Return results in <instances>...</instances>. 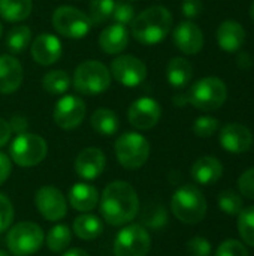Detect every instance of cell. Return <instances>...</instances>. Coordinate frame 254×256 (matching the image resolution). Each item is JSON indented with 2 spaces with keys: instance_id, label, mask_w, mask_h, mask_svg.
<instances>
[{
  "instance_id": "cell-1",
  "label": "cell",
  "mask_w": 254,
  "mask_h": 256,
  "mask_svg": "<svg viewBox=\"0 0 254 256\" xmlns=\"http://www.w3.org/2000/svg\"><path fill=\"white\" fill-rule=\"evenodd\" d=\"M139 210L138 194L127 182L109 183L100 198V213L109 225H124L130 222Z\"/></svg>"
},
{
  "instance_id": "cell-2",
  "label": "cell",
  "mask_w": 254,
  "mask_h": 256,
  "mask_svg": "<svg viewBox=\"0 0 254 256\" xmlns=\"http://www.w3.org/2000/svg\"><path fill=\"white\" fill-rule=\"evenodd\" d=\"M172 14L168 8L156 4L135 15L132 21L133 38L144 45H156L166 39L172 28Z\"/></svg>"
},
{
  "instance_id": "cell-3",
  "label": "cell",
  "mask_w": 254,
  "mask_h": 256,
  "mask_svg": "<svg viewBox=\"0 0 254 256\" xmlns=\"http://www.w3.org/2000/svg\"><path fill=\"white\" fill-rule=\"evenodd\" d=\"M207 198L202 190L193 184L181 186L175 190L171 200V210L174 216L187 225H196L204 220L207 214Z\"/></svg>"
},
{
  "instance_id": "cell-4",
  "label": "cell",
  "mask_w": 254,
  "mask_h": 256,
  "mask_svg": "<svg viewBox=\"0 0 254 256\" xmlns=\"http://www.w3.org/2000/svg\"><path fill=\"white\" fill-rule=\"evenodd\" d=\"M111 86L109 69L97 60H85L75 69L73 87L79 94L96 96L106 92Z\"/></svg>"
},
{
  "instance_id": "cell-5",
  "label": "cell",
  "mask_w": 254,
  "mask_h": 256,
  "mask_svg": "<svg viewBox=\"0 0 254 256\" xmlns=\"http://www.w3.org/2000/svg\"><path fill=\"white\" fill-rule=\"evenodd\" d=\"M228 99V87L223 80L217 76H207L196 81L189 93L187 100L196 110L201 111H216Z\"/></svg>"
},
{
  "instance_id": "cell-6",
  "label": "cell",
  "mask_w": 254,
  "mask_h": 256,
  "mask_svg": "<svg viewBox=\"0 0 254 256\" xmlns=\"http://www.w3.org/2000/svg\"><path fill=\"white\" fill-rule=\"evenodd\" d=\"M115 156L126 170H138L150 158V142L138 132H124L115 141Z\"/></svg>"
},
{
  "instance_id": "cell-7",
  "label": "cell",
  "mask_w": 254,
  "mask_h": 256,
  "mask_svg": "<svg viewBox=\"0 0 254 256\" xmlns=\"http://www.w3.org/2000/svg\"><path fill=\"white\" fill-rule=\"evenodd\" d=\"M10 158L12 160L22 168H30L39 165L48 153L46 141L34 134H19L10 144Z\"/></svg>"
},
{
  "instance_id": "cell-8",
  "label": "cell",
  "mask_w": 254,
  "mask_h": 256,
  "mask_svg": "<svg viewBox=\"0 0 254 256\" xmlns=\"http://www.w3.org/2000/svg\"><path fill=\"white\" fill-rule=\"evenodd\" d=\"M52 27L63 38L82 39L90 33L93 24L82 10L73 6H60L52 14Z\"/></svg>"
},
{
  "instance_id": "cell-9",
  "label": "cell",
  "mask_w": 254,
  "mask_h": 256,
  "mask_svg": "<svg viewBox=\"0 0 254 256\" xmlns=\"http://www.w3.org/2000/svg\"><path fill=\"white\" fill-rule=\"evenodd\" d=\"M45 240L43 231L33 222L16 224L7 234L6 243L10 254L15 256H27L37 252Z\"/></svg>"
},
{
  "instance_id": "cell-10",
  "label": "cell",
  "mask_w": 254,
  "mask_h": 256,
  "mask_svg": "<svg viewBox=\"0 0 254 256\" xmlns=\"http://www.w3.org/2000/svg\"><path fill=\"white\" fill-rule=\"evenodd\" d=\"M151 248V238L141 225H129L123 228L114 242L115 256H147Z\"/></svg>"
},
{
  "instance_id": "cell-11",
  "label": "cell",
  "mask_w": 254,
  "mask_h": 256,
  "mask_svg": "<svg viewBox=\"0 0 254 256\" xmlns=\"http://www.w3.org/2000/svg\"><path fill=\"white\" fill-rule=\"evenodd\" d=\"M111 75L124 87H138L147 78V66L141 58L124 54L112 60Z\"/></svg>"
},
{
  "instance_id": "cell-12",
  "label": "cell",
  "mask_w": 254,
  "mask_h": 256,
  "mask_svg": "<svg viewBox=\"0 0 254 256\" xmlns=\"http://www.w3.org/2000/svg\"><path fill=\"white\" fill-rule=\"evenodd\" d=\"M87 106L79 96L64 94L54 106V122L58 128L64 130H72L78 128L85 118Z\"/></svg>"
},
{
  "instance_id": "cell-13",
  "label": "cell",
  "mask_w": 254,
  "mask_h": 256,
  "mask_svg": "<svg viewBox=\"0 0 254 256\" xmlns=\"http://www.w3.org/2000/svg\"><path fill=\"white\" fill-rule=\"evenodd\" d=\"M162 117V108L153 98H139L130 104L127 111L129 123L138 130L153 129Z\"/></svg>"
},
{
  "instance_id": "cell-14",
  "label": "cell",
  "mask_w": 254,
  "mask_h": 256,
  "mask_svg": "<svg viewBox=\"0 0 254 256\" xmlns=\"http://www.w3.org/2000/svg\"><path fill=\"white\" fill-rule=\"evenodd\" d=\"M34 204L39 213L51 222H57L66 216L67 204L63 194L54 186H42L34 196Z\"/></svg>"
},
{
  "instance_id": "cell-15",
  "label": "cell",
  "mask_w": 254,
  "mask_h": 256,
  "mask_svg": "<svg viewBox=\"0 0 254 256\" xmlns=\"http://www.w3.org/2000/svg\"><path fill=\"white\" fill-rule=\"evenodd\" d=\"M220 146L234 154L246 153L253 146V134L252 130L240 123H228L222 128L219 134Z\"/></svg>"
},
{
  "instance_id": "cell-16",
  "label": "cell",
  "mask_w": 254,
  "mask_h": 256,
  "mask_svg": "<svg viewBox=\"0 0 254 256\" xmlns=\"http://www.w3.org/2000/svg\"><path fill=\"white\" fill-rule=\"evenodd\" d=\"M31 57L37 64L51 66L57 63L63 56L61 40L52 33H40L31 42Z\"/></svg>"
},
{
  "instance_id": "cell-17",
  "label": "cell",
  "mask_w": 254,
  "mask_h": 256,
  "mask_svg": "<svg viewBox=\"0 0 254 256\" xmlns=\"http://www.w3.org/2000/svg\"><path fill=\"white\" fill-rule=\"evenodd\" d=\"M174 44L175 46L187 54L195 56L198 54L204 46V33L202 30L192 21H183L180 22L174 30Z\"/></svg>"
},
{
  "instance_id": "cell-18",
  "label": "cell",
  "mask_w": 254,
  "mask_h": 256,
  "mask_svg": "<svg viewBox=\"0 0 254 256\" xmlns=\"http://www.w3.org/2000/svg\"><path fill=\"white\" fill-rule=\"evenodd\" d=\"M106 165V158L100 148L88 147L84 148L75 160V171L84 180H94L97 178Z\"/></svg>"
},
{
  "instance_id": "cell-19",
  "label": "cell",
  "mask_w": 254,
  "mask_h": 256,
  "mask_svg": "<svg viewBox=\"0 0 254 256\" xmlns=\"http://www.w3.org/2000/svg\"><path fill=\"white\" fill-rule=\"evenodd\" d=\"M24 80L21 63L10 54L0 56V93L10 94L16 92Z\"/></svg>"
},
{
  "instance_id": "cell-20",
  "label": "cell",
  "mask_w": 254,
  "mask_h": 256,
  "mask_svg": "<svg viewBox=\"0 0 254 256\" xmlns=\"http://www.w3.org/2000/svg\"><path fill=\"white\" fill-rule=\"evenodd\" d=\"M130 33L126 26L114 22L106 26L99 34V46L105 54H120L129 45Z\"/></svg>"
},
{
  "instance_id": "cell-21",
  "label": "cell",
  "mask_w": 254,
  "mask_h": 256,
  "mask_svg": "<svg viewBox=\"0 0 254 256\" xmlns=\"http://www.w3.org/2000/svg\"><path fill=\"white\" fill-rule=\"evenodd\" d=\"M217 42L223 51L237 52L246 42V30L238 21H223L217 30Z\"/></svg>"
},
{
  "instance_id": "cell-22",
  "label": "cell",
  "mask_w": 254,
  "mask_h": 256,
  "mask_svg": "<svg viewBox=\"0 0 254 256\" xmlns=\"http://www.w3.org/2000/svg\"><path fill=\"white\" fill-rule=\"evenodd\" d=\"M223 176V165L214 156L199 158L192 166V177L196 183L202 186H210L217 183Z\"/></svg>"
},
{
  "instance_id": "cell-23",
  "label": "cell",
  "mask_w": 254,
  "mask_h": 256,
  "mask_svg": "<svg viewBox=\"0 0 254 256\" xmlns=\"http://www.w3.org/2000/svg\"><path fill=\"white\" fill-rule=\"evenodd\" d=\"M99 200H100L99 192L93 184L76 183L69 190V202H70V206L75 210L82 212V213L91 212L97 206Z\"/></svg>"
},
{
  "instance_id": "cell-24",
  "label": "cell",
  "mask_w": 254,
  "mask_h": 256,
  "mask_svg": "<svg viewBox=\"0 0 254 256\" xmlns=\"http://www.w3.org/2000/svg\"><path fill=\"white\" fill-rule=\"evenodd\" d=\"M168 82L175 88L186 87L193 78V66L184 57H174L169 60L166 68Z\"/></svg>"
},
{
  "instance_id": "cell-25",
  "label": "cell",
  "mask_w": 254,
  "mask_h": 256,
  "mask_svg": "<svg viewBox=\"0 0 254 256\" xmlns=\"http://www.w3.org/2000/svg\"><path fill=\"white\" fill-rule=\"evenodd\" d=\"M90 123H91V128L97 134L106 135V136H111V135L117 134L118 129H120L118 116L112 110H108V108H97L91 114Z\"/></svg>"
},
{
  "instance_id": "cell-26",
  "label": "cell",
  "mask_w": 254,
  "mask_h": 256,
  "mask_svg": "<svg viewBox=\"0 0 254 256\" xmlns=\"http://www.w3.org/2000/svg\"><path fill=\"white\" fill-rule=\"evenodd\" d=\"M31 0H0V16L9 22H19L30 16Z\"/></svg>"
},
{
  "instance_id": "cell-27",
  "label": "cell",
  "mask_w": 254,
  "mask_h": 256,
  "mask_svg": "<svg viewBox=\"0 0 254 256\" xmlns=\"http://www.w3.org/2000/svg\"><path fill=\"white\" fill-rule=\"evenodd\" d=\"M103 231V224L97 216L82 214L78 216L73 222V232L81 240H94Z\"/></svg>"
},
{
  "instance_id": "cell-28",
  "label": "cell",
  "mask_w": 254,
  "mask_h": 256,
  "mask_svg": "<svg viewBox=\"0 0 254 256\" xmlns=\"http://www.w3.org/2000/svg\"><path fill=\"white\" fill-rule=\"evenodd\" d=\"M42 87L46 93L52 96L64 94L70 87V75L61 69L49 70L42 78Z\"/></svg>"
},
{
  "instance_id": "cell-29",
  "label": "cell",
  "mask_w": 254,
  "mask_h": 256,
  "mask_svg": "<svg viewBox=\"0 0 254 256\" xmlns=\"http://www.w3.org/2000/svg\"><path fill=\"white\" fill-rule=\"evenodd\" d=\"M31 42V30L27 26H15L6 36V48L12 54H19L28 48Z\"/></svg>"
},
{
  "instance_id": "cell-30",
  "label": "cell",
  "mask_w": 254,
  "mask_h": 256,
  "mask_svg": "<svg viewBox=\"0 0 254 256\" xmlns=\"http://www.w3.org/2000/svg\"><path fill=\"white\" fill-rule=\"evenodd\" d=\"M217 202H219L220 210L223 213L229 214V216H238L243 212V208H244L243 195H240L238 192H235L232 189L222 190L219 194Z\"/></svg>"
},
{
  "instance_id": "cell-31",
  "label": "cell",
  "mask_w": 254,
  "mask_h": 256,
  "mask_svg": "<svg viewBox=\"0 0 254 256\" xmlns=\"http://www.w3.org/2000/svg\"><path fill=\"white\" fill-rule=\"evenodd\" d=\"M72 242V232L66 225H55L46 236V246L52 252H63Z\"/></svg>"
},
{
  "instance_id": "cell-32",
  "label": "cell",
  "mask_w": 254,
  "mask_h": 256,
  "mask_svg": "<svg viewBox=\"0 0 254 256\" xmlns=\"http://www.w3.org/2000/svg\"><path fill=\"white\" fill-rule=\"evenodd\" d=\"M115 0H90L88 18L93 26H99L112 16Z\"/></svg>"
},
{
  "instance_id": "cell-33",
  "label": "cell",
  "mask_w": 254,
  "mask_h": 256,
  "mask_svg": "<svg viewBox=\"0 0 254 256\" xmlns=\"http://www.w3.org/2000/svg\"><path fill=\"white\" fill-rule=\"evenodd\" d=\"M238 231L244 244L254 248V206L243 208L238 214Z\"/></svg>"
},
{
  "instance_id": "cell-34",
  "label": "cell",
  "mask_w": 254,
  "mask_h": 256,
  "mask_svg": "<svg viewBox=\"0 0 254 256\" xmlns=\"http://www.w3.org/2000/svg\"><path fill=\"white\" fill-rule=\"evenodd\" d=\"M219 120L211 116L198 117L193 123V132L199 138H210L219 130Z\"/></svg>"
},
{
  "instance_id": "cell-35",
  "label": "cell",
  "mask_w": 254,
  "mask_h": 256,
  "mask_svg": "<svg viewBox=\"0 0 254 256\" xmlns=\"http://www.w3.org/2000/svg\"><path fill=\"white\" fill-rule=\"evenodd\" d=\"M166 220H168L166 210L159 204H153L147 207V210L142 214V222L151 228H160L166 224Z\"/></svg>"
},
{
  "instance_id": "cell-36",
  "label": "cell",
  "mask_w": 254,
  "mask_h": 256,
  "mask_svg": "<svg viewBox=\"0 0 254 256\" xmlns=\"http://www.w3.org/2000/svg\"><path fill=\"white\" fill-rule=\"evenodd\" d=\"M115 22L118 24H123V26H127V24H132L133 18H135V8L127 2H115V6H114V12H112V16Z\"/></svg>"
},
{
  "instance_id": "cell-37",
  "label": "cell",
  "mask_w": 254,
  "mask_h": 256,
  "mask_svg": "<svg viewBox=\"0 0 254 256\" xmlns=\"http://www.w3.org/2000/svg\"><path fill=\"white\" fill-rule=\"evenodd\" d=\"M214 256H249V250L246 244L238 240H226L217 248Z\"/></svg>"
},
{
  "instance_id": "cell-38",
  "label": "cell",
  "mask_w": 254,
  "mask_h": 256,
  "mask_svg": "<svg viewBox=\"0 0 254 256\" xmlns=\"http://www.w3.org/2000/svg\"><path fill=\"white\" fill-rule=\"evenodd\" d=\"M189 256H210L211 255V243L205 237H193L187 243Z\"/></svg>"
},
{
  "instance_id": "cell-39",
  "label": "cell",
  "mask_w": 254,
  "mask_h": 256,
  "mask_svg": "<svg viewBox=\"0 0 254 256\" xmlns=\"http://www.w3.org/2000/svg\"><path fill=\"white\" fill-rule=\"evenodd\" d=\"M13 220V207L12 202L0 194V232L6 231Z\"/></svg>"
},
{
  "instance_id": "cell-40",
  "label": "cell",
  "mask_w": 254,
  "mask_h": 256,
  "mask_svg": "<svg viewBox=\"0 0 254 256\" xmlns=\"http://www.w3.org/2000/svg\"><path fill=\"white\" fill-rule=\"evenodd\" d=\"M238 188L243 196L247 200H254V168L244 171L238 180Z\"/></svg>"
},
{
  "instance_id": "cell-41",
  "label": "cell",
  "mask_w": 254,
  "mask_h": 256,
  "mask_svg": "<svg viewBox=\"0 0 254 256\" xmlns=\"http://www.w3.org/2000/svg\"><path fill=\"white\" fill-rule=\"evenodd\" d=\"M202 9H204V4L201 0H183L181 10H183L184 16H187L190 20L199 16L202 14Z\"/></svg>"
},
{
  "instance_id": "cell-42",
  "label": "cell",
  "mask_w": 254,
  "mask_h": 256,
  "mask_svg": "<svg viewBox=\"0 0 254 256\" xmlns=\"http://www.w3.org/2000/svg\"><path fill=\"white\" fill-rule=\"evenodd\" d=\"M9 126H10L12 132H16V134L19 135V134H24V132L27 130V128H28V122H27V118H25L24 116L16 114V116H13V117L10 118Z\"/></svg>"
},
{
  "instance_id": "cell-43",
  "label": "cell",
  "mask_w": 254,
  "mask_h": 256,
  "mask_svg": "<svg viewBox=\"0 0 254 256\" xmlns=\"http://www.w3.org/2000/svg\"><path fill=\"white\" fill-rule=\"evenodd\" d=\"M10 170H12L10 159L4 153H0V184L7 180V177L10 174Z\"/></svg>"
},
{
  "instance_id": "cell-44",
  "label": "cell",
  "mask_w": 254,
  "mask_h": 256,
  "mask_svg": "<svg viewBox=\"0 0 254 256\" xmlns=\"http://www.w3.org/2000/svg\"><path fill=\"white\" fill-rule=\"evenodd\" d=\"M10 135H12V129H10L9 123L0 117V147H3L4 144L9 142Z\"/></svg>"
},
{
  "instance_id": "cell-45",
  "label": "cell",
  "mask_w": 254,
  "mask_h": 256,
  "mask_svg": "<svg viewBox=\"0 0 254 256\" xmlns=\"http://www.w3.org/2000/svg\"><path fill=\"white\" fill-rule=\"evenodd\" d=\"M174 102H175V105H178V106H183V105L189 104L187 94H177V96L174 98Z\"/></svg>"
},
{
  "instance_id": "cell-46",
  "label": "cell",
  "mask_w": 254,
  "mask_h": 256,
  "mask_svg": "<svg viewBox=\"0 0 254 256\" xmlns=\"http://www.w3.org/2000/svg\"><path fill=\"white\" fill-rule=\"evenodd\" d=\"M63 256H90L85 250H82V249H70V250H67L66 254Z\"/></svg>"
},
{
  "instance_id": "cell-47",
  "label": "cell",
  "mask_w": 254,
  "mask_h": 256,
  "mask_svg": "<svg viewBox=\"0 0 254 256\" xmlns=\"http://www.w3.org/2000/svg\"><path fill=\"white\" fill-rule=\"evenodd\" d=\"M250 15H252V18H253L254 21V2L253 4H252V8H250Z\"/></svg>"
},
{
  "instance_id": "cell-48",
  "label": "cell",
  "mask_w": 254,
  "mask_h": 256,
  "mask_svg": "<svg viewBox=\"0 0 254 256\" xmlns=\"http://www.w3.org/2000/svg\"><path fill=\"white\" fill-rule=\"evenodd\" d=\"M1 34H3V26H1V22H0V38H1Z\"/></svg>"
},
{
  "instance_id": "cell-49",
  "label": "cell",
  "mask_w": 254,
  "mask_h": 256,
  "mask_svg": "<svg viewBox=\"0 0 254 256\" xmlns=\"http://www.w3.org/2000/svg\"><path fill=\"white\" fill-rule=\"evenodd\" d=\"M0 256H7V254H6V252H3V250H0Z\"/></svg>"
},
{
  "instance_id": "cell-50",
  "label": "cell",
  "mask_w": 254,
  "mask_h": 256,
  "mask_svg": "<svg viewBox=\"0 0 254 256\" xmlns=\"http://www.w3.org/2000/svg\"><path fill=\"white\" fill-rule=\"evenodd\" d=\"M127 2H132V0H127Z\"/></svg>"
}]
</instances>
